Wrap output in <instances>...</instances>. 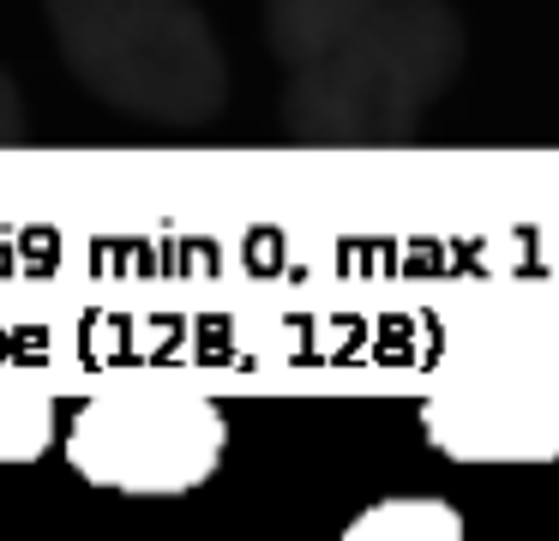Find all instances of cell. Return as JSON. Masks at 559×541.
<instances>
[{
  "mask_svg": "<svg viewBox=\"0 0 559 541\" xmlns=\"http://www.w3.org/2000/svg\"><path fill=\"white\" fill-rule=\"evenodd\" d=\"M25 132V103H19V84L0 72V144H13Z\"/></svg>",
  "mask_w": 559,
  "mask_h": 541,
  "instance_id": "cell-8",
  "label": "cell"
},
{
  "mask_svg": "<svg viewBox=\"0 0 559 541\" xmlns=\"http://www.w3.org/2000/svg\"><path fill=\"white\" fill-rule=\"evenodd\" d=\"M67 72L115 115L205 127L229 103V60L193 0H43Z\"/></svg>",
  "mask_w": 559,
  "mask_h": 541,
  "instance_id": "cell-1",
  "label": "cell"
},
{
  "mask_svg": "<svg viewBox=\"0 0 559 541\" xmlns=\"http://www.w3.org/2000/svg\"><path fill=\"white\" fill-rule=\"evenodd\" d=\"M469 55V31L445 0H391L349 43L295 72L283 127L313 144L403 139L439 103Z\"/></svg>",
  "mask_w": 559,
  "mask_h": 541,
  "instance_id": "cell-2",
  "label": "cell"
},
{
  "mask_svg": "<svg viewBox=\"0 0 559 541\" xmlns=\"http://www.w3.org/2000/svg\"><path fill=\"white\" fill-rule=\"evenodd\" d=\"M67 469L127 499H181L223 469L229 415L187 385H109L85 397L61 433Z\"/></svg>",
  "mask_w": 559,
  "mask_h": 541,
  "instance_id": "cell-3",
  "label": "cell"
},
{
  "mask_svg": "<svg viewBox=\"0 0 559 541\" xmlns=\"http://www.w3.org/2000/svg\"><path fill=\"white\" fill-rule=\"evenodd\" d=\"M421 439L451 463H559V373H487L421 397Z\"/></svg>",
  "mask_w": 559,
  "mask_h": 541,
  "instance_id": "cell-4",
  "label": "cell"
},
{
  "mask_svg": "<svg viewBox=\"0 0 559 541\" xmlns=\"http://www.w3.org/2000/svg\"><path fill=\"white\" fill-rule=\"evenodd\" d=\"M337 541H469L463 517L439 493H385L343 524Z\"/></svg>",
  "mask_w": 559,
  "mask_h": 541,
  "instance_id": "cell-6",
  "label": "cell"
},
{
  "mask_svg": "<svg viewBox=\"0 0 559 541\" xmlns=\"http://www.w3.org/2000/svg\"><path fill=\"white\" fill-rule=\"evenodd\" d=\"M391 0H265V36L283 55V67H313L337 43H349L367 19Z\"/></svg>",
  "mask_w": 559,
  "mask_h": 541,
  "instance_id": "cell-5",
  "label": "cell"
},
{
  "mask_svg": "<svg viewBox=\"0 0 559 541\" xmlns=\"http://www.w3.org/2000/svg\"><path fill=\"white\" fill-rule=\"evenodd\" d=\"M55 445V397L31 379H0V463H37Z\"/></svg>",
  "mask_w": 559,
  "mask_h": 541,
  "instance_id": "cell-7",
  "label": "cell"
}]
</instances>
